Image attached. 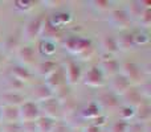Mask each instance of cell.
<instances>
[{"label":"cell","mask_w":151,"mask_h":132,"mask_svg":"<svg viewBox=\"0 0 151 132\" xmlns=\"http://www.w3.org/2000/svg\"><path fill=\"white\" fill-rule=\"evenodd\" d=\"M53 96H55V98L57 99L60 103H63L64 101H66L68 98H70V96H72V93H70V88H69V86L64 85L63 87H60L58 90H56L55 93H53Z\"/></svg>","instance_id":"cell-33"},{"label":"cell","mask_w":151,"mask_h":132,"mask_svg":"<svg viewBox=\"0 0 151 132\" xmlns=\"http://www.w3.org/2000/svg\"><path fill=\"white\" fill-rule=\"evenodd\" d=\"M64 75H65V82L68 85H77L78 82L82 81V69H81V65L77 62V61L69 60L65 62V65L63 67Z\"/></svg>","instance_id":"cell-6"},{"label":"cell","mask_w":151,"mask_h":132,"mask_svg":"<svg viewBox=\"0 0 151 132\" xmlns=\"http://www.w3.org/2000/svg\"><path fill=\"white\" fill-rule=\"evenodd\" d=\"M53 96V91L48 87L45 83H40V85H36L31 90V98L32 102L35 103H41V102L47 101V99L52 98Z\"/></svg>","instance_id":"cell-13"},{"label":"cell","mask_w":151,"mask_h":132,"mask_svg":"<svg viewBox=\"0 0 151 132\" xmlns=\"http://www.w3.org/2000/svg\"><path fill=\"white\" fill-rule=\"evenodd\" d=\"M106 120H107V118H106V115H104V114H101L98 118H96V119L93 120V124H96V126H98L99 128L102 127L104 124H106Z\"/></svg>","instance_id":"cell-42"},{"label":"cell","mask_w":151,"mask_h":132,"mask_svg":"<svg viewBox=\"0 0 151 132\" xmlns=\"http://www.w3.org/2000/svg\"><path fill=\"white\" fill-rule=\"evenodd\" d=\"M21 128H23V132H37L35 122L33 123H21Z\"/></svg>","instance_id":"cell-41"},{"label":"cell","mask_w":151,"mask_h":132,"mask_svg":"<svg viewBox=\"0 0 151 132\" xmlns=\"http://www.w3.org/2000/svg\"><path fill=\"white\" fill-rule=\"evenodd\" d=\"M109 23L113 25V28L122 32V31H127L129 25L131 23V19L129 17L127 12L125 9H114L110 12Z\"/></svg>","instance_id":"cell-7"},{"label":"cell","mask_w":151,"mask_h":132,"mask_svg":"<svg viewBox=\"0 0 151 132\" xmlns=\"http://www.w3.org/2000/svg\"><path fill=\"white\" fill-rule=\"evenodd\" d=\"M0 132H23L21 128V123H8V124H3Z\"/></svg>","instance_id":"cell-36"},{"label":"cell","mask_w":151,"mask_h":132,"mask_svg":"<svg viewBox=\"0 0 151 132\" xmlns=\"http://www.w3.org/2000/svg\"><path fill=\"white\" fill-rule=\"evenodd\" d=\"M135 114H134V119L137 120V123H141V124H147L151 120V108L147 102L141 103L138 107L134 108Z\"/></svg>","instance_id":"cell-18"},{"label":"cell","mask_w":151,"mask_h":132,"mask_svg":"<svg viewBox=\"0 0 151 132\" xmlns=\"http://www.w3.org/2000/svg\"><path fill=\"white\" fill-rule=\"evenodd\" d=\"M96 103L98 104L101 110H115V108H119V101H118V96L114 95L111 91H106V93L99 94L98 98H97Z\"/></svg>","instance_id":"cell-10"},{"label":"cell","mask_w":151,"mask_h":132,"mask_svg":"<svg viewBox=\"0 0 151 132\" xmlns=\"http://www.w3.org/2000/svg\"><path fill=\"white\" fill-rule=\"evenodd\" d=\"M118 44V49L119 50H130L135 48L134 44V33H131L130 31H122L119 33V36L115 37Z\"/></svg>","instance_id":"cell-19"},{"label":"cell","mask_w":151,"mask_h":132,"mask_svg":"<svg viewBox=\"0 0 151 132\" xmlns=\"http://www.w3.org/2000/svg\"><path fill=\"white\" fill-rule=\"evenodd\" d=\"M0 101H1V106H12V107H20L24 102L27 101L24 94L21 93H7L0 95Z\"/></svg>","instance_id":"cell-15"},{"label":"cell","mask_w":151,"mask_h":132,"mask_svg":"<svg viewBox=\"0 0 151 132\" xmlns=\"http://www.w3.org/2000/svg\"><path fill=\"white\" fill-rule=\"evenodd\" d=\"M149 42V37H147L146 33L143 32H138V33H134V44L135 46H139V45H146Z\"/></svg>","instance_id":"cell-38"},{"label":"cell","mask_w":151,"mask_h":132,"mask_svg":"<svg viewBox=\"0 0 151 132\" xmlns=\"http://www.w3.org/2000/svg\"><path fill=\"white\" fill-rule=\"evenodd\" d=\"M35 7V3L31 0H16L13 3V8L20 13H27L29 11H32Z\"/></svg>","instance_id":"cell-31"},{"label":"cell","mask_w":151,"mask_h":132,"mask_svg":"<svg viewBox=\"0 0 151 132\" xmlns=\"http://www.w3.org/2000/svg\"><path fill=\"white\" fill-rule=\"evenodd\" d=\"M42 4H45V7L48 8H57L61 4V1H58V0H45V1H42Z\"/></svg>","instance_id":"cell-44"},{"label":"cell","mask_w":151,"mask_h":132,"mask_svg":"<svg viewBox=\"0 0 151 132\" xmlns=\"http://www.w3.org/2000/svg\"><path fill=\"white\" fill-rule=\"evenodd\" d=\"M16 57L19 60L20 66L28 67L32 66L35 64V58H36V52H35V48L32 45L27 44V45H20L19 49L16 50Z\"/></svg>","instance_id":"cell-9"},{"label":"cell","mask_w":151,"mask_h":132,"mask_svg":"<svg viewBox=\"0 0 151 132\" xmlns=\"http://www.w3.org/2000/svg\"><path fill=\"white\" fill-rule=\"evenodd\" d=\"M134 114H135V111H134L133 107L126 106V104H123V106H121L119 108H118L119 120H123V122L130 123V120L134 119Z\"/></svg>","instance_id":"cell-30"},{"label":"cell","mask_w":151,"mask_h":132,"mask_svg":"<svg viewBox=\"0 0 151 132\" xmlns=\"http://www.w3.org/2000/svg\"><path fill=\"white\" fill-rule=\"evenodd\" d=\"M52 132H70V128L68 127L66 124H64V123H60L57 122L55 126V128H53Z\"/></svg>","instance_id":"cell-40"},{"label":"cell","mask_w":151,"mask_h":132,"mask_svg":"<svg viewBox=\"0 0 151 132\" xmlns=\"http://www.w3.org/2000/svg\"><path fill=\"white\" fill-rule=\"evenodd\" d=\"M41 36H44V40L55 42V40L61 36V28H57V26L52 25L49 21L45 20L42 31H41Z\"/></svg>","instance_id":"cell-23"},{"label":"cell","mask_w":151,"mask_h":132,"mask_svg":"<svg viewBox=\"0 0 151 132\" xmlns=\"http://www.w3.org/2000/svg\"><path fill=\"white\" fill-rule=\"evenodd\" d=\"M139 21V25L143 26V28H150L151 25V12H150V8H146V9L142 12V15L138 17Z\"/></svg>","instance_id":"cell-35"},{"label":"cell","mask_w":151,"mask_h":132,"mask_svg":"<svg viewBox=\"0 0 151 132\" xmlns=\"http://www.w3.org/2000/svg\"><path fill=\"white\" fill-rule=\"evenodd\" d=\"M57 69H58V65L56 64V61H52V60L42 61L41 64L37 65V73H39L41 77H44V78L49 77V75L53 74Z\"/></svg>","instance_id":"cell-25"},{"label":"cell","mask_w":151,"mask_h":132,"mask_svg":"<svg viewBox=\"0 0 151 132\" xmlns=\"http://www.w3.org/2000/svg\"><path fill=\"white\" fill-rule=\"evenodd\" d=\"M41 116L39 104L32 101H25L19 107V120L20 123H33Z\"/></svg>","instance_id":"cell-3"},{"label":"cell","mask_w":151,"mask_h":132,"mask_svg":"<svg viewBox=\"0 0 151 132\" xmlns=\"http://www.w3.org/2000/svg\"><path fill=\"white\" fill-rule=\"evenodd\" d=\"M82 132H101V128H99L98 126L90 123V124H88V126H85V127H83Z\"/></svg>","instance_id":"cell-43"},{"label":"cell","mask_w":151,"mask_h":132,"mask_svg":"<svg viewBox=\"0 0 151 132\" xmlns=\"http://www.w3.org/2000/svg\"><path fill=\"white\" fill-rule=\"evenodd\" d=\"M119 74H122L129 82L133 85H139L143 79V71L141 66L137 65L135 62H125L121 65Z\"/></svg>","instance_id":"cell-5"},{"label":"cell","mask_w":151,"mask_h":132,"mask_svg":"<svg viewBox=\"0 0 151 132\" xmlns=\"http://www.w3.org/2000/svg\"><path fill=\"white\" fill-rule=\"evenodd\" d=\"M129 124H130V123L123 122V120H117V122L111 126L110 132H127Z\"/></svg>","instance_id":"cell-37"},{"label":"cell","mask_w":151,"mask_h":132,"mask_svg":"<svg viewBox=\"0 0 151 132\" xmlns=\"http://www.w3.org/2000/svg\"><path fill=\"white\" fill-rule=\"evenodd\" d=\"M90 4L97 12H107V11L110 9L111 3L107 1V0H94V1H91Z\"/></svg>","instance_id":"cell-34"},{"label":"cell","mask_w":151,"mask_h":132,"mask_svg":"<svg viewBox=\"0 0 151 132\" xmlns=\"http://www.w3.org/2000/svg\"><path fill=\"white\" fill-rule=\"evenodd\" d=\"M149 4H150L149 1H131L130 4H129L127 9H125V11L127 12V15H129V17L130 19L131 17L138 19L146 8H150Z\"/></svg>","instance_id":"cell-24"},{"label":"cell","mask_w":151,"mask_h":132,"mask_svg":"<svg viewBox=\"0 0 151 132\" xmlns=\"http://www.w3.org/2000/svg\"><path fill=\"white\" fill-rule=\"evenodd\" d=\"M99 67V70L102 71V74L105 77H115L117 74H119V69H121V64L118 62L115 58L113 57H107L99 62V65H97Z\"/></svg>","instance_id":"cell-11"},{"label":"cell","mask_w":151,"mask_h":132,"mask_svg":"<svg viewBox=\"0 0 151 132\" xmlns=\"http://www.w3.org/2000/svg\"><path fill=\"white\" fill-rule=\"evenodd\" d=\"M39 108H40V112H44L42 116H47V118H49V119L55 120V122H58V120L63 118L61 103L55 96H52V98L39 103Z\"/></svg>","instance_id":"cell-4"},{"label":"cell","mask_w":151,"mask_h":132,"mask_svg":"<svg viewBox=\"0 0 151 132\" xmlns=\"http://www.w3.org/2000/svg\"><path fill=\"white\" fill-rule=\"evenodd\" d=\"M24 83H21L20 81L15 79L13 77H8L7 81H5V88L11 93H20L21 90L24 88Z\"/></svg>","instance_id":"cell-32"},{"label":"cell","mask_w":151,"mask_h":132,"mask_svg":"<svg viewBox=\"0 0 151 132\" xmlns=\"http://www.w3.org/2000/svg\"><path fill=\"white\" fill-rule=\"evenodd\" d=\"M3 64H4V54L0 52V66H1Z\"/></svg>","instance_id":"cell-45"},{"label":"cell","mask_w":151,"mask_h":132,"mask_svg":"<svg viewBox=\"0 0 151 132\" xmlns=\"http://www.w3.org/2000/svg\"><path fill=\"white\" fill-rule=\"evenodd\" d=\"M147 124H141V123H137V122L131 123V124H129L127 132H147Z\"/></svg>","instance_id":"cell-39"},{"label":"cell","mask_w":151,"mask_h":132,"mask_svg":"<svg viewBox=\"0 0 151 132\" xmlns=\"http://www.w3.org/2000/svg\"><path fill=\"white\" fill-rule=\"evenodd\" d=\"M11 77H13L15 79L20 81L21 83H28L31 82L32 79H33V74H32V71L28 69V67H24V66H15L12 67V70H11Z\"/></svg>","instance_id":"cell-20"},{"label":"cell","mask_w":151,"mask_h":132,"mask_svg":"<svg viewBox=\"0 0 151 132\" xmlns=\"http://www.w3.org/2000/svg\"><path fill=\"white\" fill-rule=\"evenodd\" d=\"M105 79H106V77L102 74L98 66H91L82 75L83 83L86 86H90V87H102L105 85Z\"/></svg>","instance_id":"cell-8"},{"label":"cell","mask_w":151,"mask_h":132,"mask_svg":"<svg viewBox=\"0 0 151 132\" xmlns=\"http://www.w3.org/2000/svg\"><path fill=\"white\" fill-rule=\"evenodd\" d=\"M64 48L70 54L80 57L81 60H89L94 54V46L91 44V41L80 36H70L68 39H65Z\"/></svg>","instance_id":"cell-1"},{"label":"cell","mask_w":151,"mask_h":132,"mask_svg":"<svg viewBox=\"0 0 151 132\" xmlns=\"http://www.w3.org/2000/svg\"><path fill=\"white\" fill-rule=\"evenodd\" d=\"M123 98H125V103L126 106H130L133 108L138 107L141 103H143L146 99L143 98V95L141 94V91L135 87H130L125 94H123Z\"/></svg>","instance_id":"cell-17"},{"label":"cell","mask_w":151,"mask_h":132,"mask_svg":"<svg viewBox=\"0 0 151 132\" xmlns=\"http://www.w3.org/2000/svg\"><path fill=\"white\" fill-rule=\"evenodd\" d=\"M45 19L41 15L36 16V17L31 19L28 23L24 25L23 29V37L27 42H33L41 36V31L44 26Z\"/></svg>","instance_id":"cell-2"},{"label":"cell","mask_w":151,"mask_h":132,"mask_svg":"<svg viewBox=\"0 0 151 132\" xmlns=\"http://www.w3.org/2000/svg\"><path fill=\"white\" fill-rule=\"evenodd\" d=\"M0 119H1V124L20 122L19 120V107L0 106Z\"/></svg>","instance_id":"cell-16"},{"label":"cell","mask_w":151,"mask_h":132,"mask_svg":"<svg viewBox=\"0 0 151 132\" xmlns=\"http://www.w3.org/2000/svg\"><path fill=\"white\" fill-rule=\"evenodd\" d=\"M56 123L57 122H55V120L41 115V116L35 122V124H36L37 132H52L53 128H55V126H56Z\"/></svg>","instance_id":"cell-27"},{"label":"cell","mask_w":151,"mask_h":132,"mask_svg":"<svg viewBox=\"0 0 151 132\" xmlns=\"http://www.w3.org/2000/svg\"><path fill=\"white\" fill-rule=\"evenodd\" d=\"M45 85L55 93L56 90H58L60 87H63L64 85H66L65 82V75H64L63 67H58L53 74H50L49 77L45 78Z\"/></svg>","instance_id":"cell-14"},{"label":"cell","mask_w":151,"mask_h":132,"mask_svg":"<svg viewBox=\"0 0 151 132\" xmlns=\"http://www.w3.org/2000/svg\"><path fill=\"white\" fill-rule=\"evenodd\" d=\"M52 25L57 26V28H61V26L66 25L72 21V15L69 12H58L53 16L50 20H48Z\"/></svg>","instance_id":"cell-28"},{"label":"cell","mask_w":151,"mask_h":132,"mask_svg":"<svg viewBox=\"0 0 151 132\" xmlns=\"http://www.w3.org/2000/svg\"><path fill=\"white\" fill-rule=\"evenodd\" d=\"M39 50H40V53H41V56L52 57L56 53V50H57V46H56V42L48 41V40H42L39 45Z\"/></svg>","instance_id":"cell-29"},{"label":"cell","mask_w":151,"mask_h":132,"mask_svg":"<svg viewBox=\"0 0 151 132\" xmlns=\"http://www.w3.org/2000/svg\"><path fill=\"white\" fill-rule=\"evenodd\" d=\"M20 46V40L16 34H9L8 37H5V40L1 42V49L0 52L3 54H12L16 53V50Z\"/></svg>","instance_id":"cell-21"},{"label":"cell","mask_w":151,"mask_h":132,"mask_svg":"<svg viewBox=\"0 0 151 132\" xmlns=\"http://www.w3.org/2000/svg\"><path fill=\"white\" fill-rule=\"evenodd\" d=\"M101 48H102V52H104L105 54H107L109 57H111V56L117 54V53L119 52V49H118V44H117V39H115L114 36L102 37Z\"/></svg>","instance_id":"cell-22"},{"label":"cell","mask_w":151,"mask_h":132,"mask_svg":"<svg viewBox=\"0 0 151 132\" xmlns=\"http://www.w3.org/2000/svg\"><path fill=\"white\" fill-rule=\"evenodd\" d=\"M101 114H102V110L99 108V106L96 102H91V103H89L88 106L83 108V111H81V118H82V119L94 120Z\"/></svg>","instance_id":"cell-26"},{"label":"cell","mask_w":151,"mask_h":132,"mask_svg":"<svg viewBox=\"0 0 151 132\" xmlns=\"http://www.w3.org/2000/svg\"><path fill=\"white\" fill-rule=\"evenodd\" d=\"M0 123H1V119H0Z\"/></svg>","instance_id":"cell-46"},{"label":"cell","mask_w":151,"mask_h":132,"mask_svg":"<svg viewBox=\"0 0 151 132\" xmlns=\"http://www.w3.org/2000/svg\"><path fill=\"white\" fill-rule=\"evenodd\" d=\"M130 87H133L131 83L129 82L122 74H117L115 77L111 78V81H110V88H111V93L117 96H119V95L122 96Z\"/></svg>","instance_id":"cell-12"}]
</instances>
